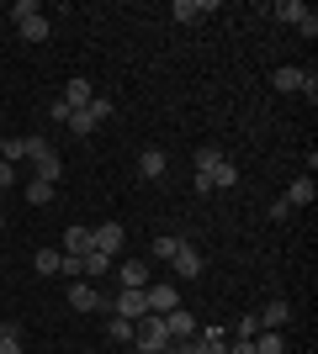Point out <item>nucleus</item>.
<instances>
[{"label":"nucleus","mask_w":318,"mask_h":354,"mask_svg":"<svg viewBox=\"0 0 318 354\" xmlns=\"http://www.w3.org/2000/svg\"><path fill=\"white\" fill-rule=\"evenodd\" d=\"M228 185H239L233 159H223L218 148H197V191H228Z\"/></svg>","instance_id":"obj_1"},{"label":"nucleus","mask_w":318,"mask_h":354,"mask_svg":"<svg viewBox=\"0 0 318 354\" xmlns=\"http://www.w3.org/2000/svg\"><path fill=\"white\" fill-rule=\"evenodd\" d=\"M27 164H32V180H53V185H59L64 159H59V148L48 143V138H27Z\"/></svg>","instance_id":"obj_2"},{"label":"nucleus","mask_w":318,"mask_h":354,"mask_svg":"<svg viewBox=\"0 0 318 354\" xmlns=\"http://www.w3.org/2000/svg\"><path fill=\"white\" fill-rule=\"evenodd\" d=\"M170 344H175V339H170L165 317H154V312H149V317H138V323H133V349H170Z\"/></svg>","instance_id":"obj_3"},{"label":"nucleus","mask_w":318,"mask_h":354,"mask_svg":"<svg viewBox=\"0 0 318 354\" xmlns=\"http://www.w3.org/2000/svg\"><path fill=\"white\" fill-rule=\"evenodd\" d=\"M143 301H149V312H154V317H165V312H175V307H181V291H175L170 281H149V286H143Z\"/></svg>","instance_id":"obj_4"},{"label":"nucleus","mask_w":318,"mask_h":354,"mask_svg":"<svg viewBox=\"0 0 318 354\" xmlns=\"http://www.w3.org/2000/svg\"><path fill=\"white\" fill-rule=\"evenodd\" d=\"M106 312H112V317L138 323V317H149V301H143V291H117L112 301H106Z\"/></svg>","instance_id":"obj_5"},{"label":"nucleus","mask_w":318,"mask_h":354,"mask_svg":"<svg viewBox=\"0 0 318 354\" xmlns=\"http://www.w3.org/2000/svg\"><path fill=\"white\" fill-rule=\"evenodd\" d=\"M112 275H117V286H122V291H143V286L154 281L143 259H117V265H112Z\"/></svg>","instance_id":"obj_6"},{"label":"nucleus","mask_w":318,"mask_h":354,"mask_svg":"<svg viewBox=\"0 0 318 354\" xmlns=\"http://www.w3.org/2000/svg\"><path fill=\"white\" fill-rule=\"evenodd\" d=\"M69 307H75V312H106L101 286H96V281H75V286H69Z\"/></svg>","instance_id":"obj_7"},{"label":"nucleus","mask_w":318,"mask_h":354,"mask_svg":"<svg viewBox=\"0 0 318 354\" xmlns=\"http://www.w3.org/2000/svg\"><path fill=\"white\" fill-rule=\"evenodd\" d=\"M122 243H127V233H122L117 222H101V227H91V249L112 254V259H122Z\"/></svg>","instance_id":"obj_8"},{"label":"nucleus","mask_w":318,"mask_h":354,"mask_svg":"<svg viewBox=\"0 0 318 354\" xmlns=\"http://www.w3.org/2000/svg\"><path fill=\"white\" fill-rule=\"evenodd\" d=\"M170 265H175V275H181V281H197L202 275V254H197V243H175V254H170Z\"/></svg>","instance_id":"obj_9"},{"label":"nucleus","mask_w":318,"mask_h":354,"mask_svg":"<svg viewBox=\"0 0 318 354\" xmlns=\"http://www.w3.org/2000/svg\"><path fill=\"white\" fill-rule=\"evenodd\" d=\"M212 11H218V0H175V6H170V16H175L181 27H197L202 16H212Z\"/></svg>","instance_id":"obj_10"},{"label":"nucleus","mask_w":318,"mask_h":354,"mask_svg":"<svg viewBox=\"0 0 318 354\" xmlns=\"http://www.w3.org/2000/svg\"><path fill=\"white\" fill-rule=\"evenodd\" d=\"M64 106H69V111H85V106L96 101V85L91 80H69V85H64V95H59Z\"/></svg>","instance_id":"obj_11"},{"label":"nucleus","mask_w":318,"mask_h":354,"mask_svg":"<svg viewBox=\"0 0 318 354\" xmlns=\"http://www.w3.org/2000/svg\"><path fill=\"white\" fill-rule=\"evenodd\" d=\"M112 265H117V259H112V254H101V249H85V254H80L85 281H101V275H112Z\"/></svg>","instance_id":"obj_12"},{"label":"nucleus","mask_w":318,"mask_h":354,"mask_svg":"<svg viewBox=\"0 0 318 354\" xmlns=\"http://www.w3.org/2000/svg\"><path fill=\"white\" fill-rule=\"evenodd\" d=\"M313 196H318L313 175H303V180H292V185H287V196H281V201H287V207L297 212V207H313Z\"/></svg>","instance_id":"obj_13"},{"label":"nucleus","mask_w":318,"mask_h":354,"mask_svg":"<svg viewBox=\"0 0 318 354\" xmlns=\"http://www.w3.org/2000/svg\"><path fill=\"white\" fill-rule=\"evenodd\" d=\"M255 323H260V328H276V333H281V328L292 323V307H287V301H265V307L255 312Z\"/></svg>","instance_id":"obj_14"},{"label":"nucleus","mask_w":318,"mask_h":354,"mask_svg":"<svg viewBox=\"0 0 318 354\" xmlns=\"http://www.w3.org/2000/svg\"><path fill=\"white\" fill-rule=\"evenodd\" d=\"M165 169H170L165 148H143V153H138V175H143V180H159Z\"/></svg>","instance_id":"obj_15"},{"label":"nucleus","mask_w":318,"mask_h":354,"mask_svg":"<svg viewBox=\"0 0 318 354\" xmlns=\"http://www.w3.org/2000/svg\"><path fill=\"white\" fill-rule=\"evenodd\" d=\"M165 328H170V339H197V317H191L186 307L165 312Z\"/></svg>","instance_id":"obj_16"},{"label":"nucleus","mask_w":318,"mask_h":354,"mask_svg":"<svg viewBox=\"0 0 318 354\" xmlns=\"http://www.w3.org/2000/svg\"><path fill=\"white\" fill-rule=\"evenodd\" d=\"M16 27H21V37H27V43H48V32H53V21H48V16L37 11V16H27V21H16Z\"/></svg>","instance_id":"obj_17"},{"label":"nucleus","mask_w":318,"mask_h":354,"mask_svg":"<svg viewBox=\"0 0 318 354\" xmlns=\"http://www.w3.org/2000/svg\"><path fill=\"white\" fill-rule=\"evenodd\" d=\"M32 270L53 281V275H59V270H64V254H59V249H37V254H32Z\"/></svg>","instance_id":"obj_18"},{"label":"nucleus","mask_w":318,"mask_h":354,"mask_svg":"<svg viewBox=\"0 0 318 354\" xmlns=\"http://www.w3.org/2000/svg\"><path fill=\"white\" fill-rule=\"evenodd\" d=\"M271 85L281 90V95H297V90L308 85V74H303V69H276V74H271Z\"/></svg>","instance_id":"obj_19"},{"label":"nucleus","mask_w":318,"mask_h":354,"mask_svg":"<svg viewBox=\"0 0 318 354\" xmlns=\"http://www.w3.org/2000/svg\"><path fill=\"white\" fill-rule=\"evenodd\" d=\"M249 344H255V354H287V339H281L276 328H260Z\"/></svg>","instance_id":"obj_20"},{"label":"nucleus","mask_w":318,"mask_h":354,"mask_svg":"<svg viewBox=\"0 0 318 354\" xmlns=\"http://www.w3.org/2000/svg\"><path fill=\"white\" fill-rule=\"evenodd\" d=\"M91 249V227H64V249L59 254H85Z\"/></svg>","instance_id":"obj_21"},{"label":"nucleus","mask_w":318,"mask_h":354,"mask_svg":"<svg viewBox=\"0 0 318 354\" xmlns=\"http://www.w3.org/2000/svg\"><path fill=\"white\" fill-rule=\"evenodd\" d=\"M27 201L32 207H48L53 201V180H27Z\"/></svg>","instance_id":"obj_22"},{"label":"nucleus","mask_w":318,"mask_h":354,"mask_svg":"<svg viewBox=\"0 0 318 354\" xmlns=\"http://www.w3.org/2000/svg\"><path fill=\"white\" fill-rule=\"evenodd\" d=\"M106 339L112 344H133V323H127V317H106Z\"/></svg>","instance_id":"obj_23"},{"label":"nucleus","mask_w":318,"mask_h":354,"mask_svg":"<svg viewBox=\"0 0 318 354\" xmlns=\"http://www.w3.org/2000/svg\"><path fill=\"white\" fill-rule=\"evenodd\" d=\"M271 16H281V21H292V27H297V21L308 16V6H303V0H281V6H271Z\"/></svg>","instance_id":"obj_24"},{"label":"nucleus","mask_w":318,"mask_h":354,"mask_svg":"<svg viewBox=\"0 0 318 354\" xmlns=\"http://www.w3.org/2000/svg\"><path fill=\"white\" fill-rule=\"evenodd\" d=\"M64 127H69L75 138H91V133H96V117H91V111H69V122H64Z\"/></svg>","instance_id":"obj_25"},{"label":"nucleus","mask_w":318,"mask_h":354,"mask_svg":"<svg viewBox=\"0 0 318 354\" xmlns=\"http://www.w3.org/2000/svg\"><path fill=\"white\" fill-rule=\"evenodd\" d=\"M0 354H21V328H16V323L0 328Z\"/></svg>","instance_id":"obj_26"},{"label":"nucleus","mask_w":318,"mask_h":354,"mask_svg":"<svg viewBox=\"0 0 318 354\" xmlns=\"http://www.w3.org/2000/svg\"><path fill=\"white\" fill-rule=\"evenodd\" d=\"M175 243H181V238H170V233H165V238H154V249H149V254L170 265V254H175Z\"/></svg>","instance_id":"obj_27"},{"label":"nucleus","mask_w":318,"mask_h":354,"mask_svg":"<svg viewBox=\"0 0 318 354\" xmlns=\"http://www.w3.org/2000/svg\"><path fill=\"white\" fill-rule=\"evenodd\" d=\"M85 111H91V117H96V127H101V122H112V111H117V106H112V101H101V95H96V101L85 106Z\"/></svg>","instance_id":"obj_28"},{"label":"nucleus","mask_w":318,"mask_h":354,"mask_svg":"<svg viewBox=\"0 0 318 354\" xmlns=\"http://www.w3.org/2000/svg\"><path fill=\"white\" fill-rule=\"evenodd\" d=\"M37 11H43L37 0H16V6H11V21H27V16H37Z\"/></svg>","instance_id":"obj_29"},{"label":"nucleus","mask_w":318,"mask_h":354,"mask_svg":"<svg viewBox=\"0 0 318 354\" xmlns=\"http://www.w3.org/2000/svg\"><path fill=\"white\" fill-rule=\"evenodd\" d=\"M233 333H239V339H255V333H260V323H255V312H249V317H239V328H233Z\"/></svg>","instance_id":"obj_30"},{"label":"nucleus","mask_w":318,"mask_h":354,"mask_svg":"<svg viewBox=\"0 0 318 354\" xmlns=\"http://www.w3.org/2000/svg\"><path fill=\"white\" fill-rule=\"evenodd\" d=\"M297 32H303V37H318V16H313V11H308V16H303V21H297Z\"/></svg>","instance_id":"obj_31"},{"label":"nucleus","mask_w":318,"mask_h":354,"mask_svg":"<svg viewBox=\"0 0 318 354\" xmlns=\"http://www.w3.org/2000/svg\"><path fill=\"white\" fill-rule=\"evenodd\" d=\"M6 185H16V164L0 159V191H6Z\"/></svg>","instance_id":"obj_32"},{"label":"nucleus","mask_w":318,"mask_h":354,"mask_svg":"<svg viewBox=\"0 0 318 354\" xmlns=\"http://www.w3.org/2000/svg\"><path fill=\"white\" fill-rule=\"evenodd\" d=\"M228 354H255V344L249 339H228Z\"/></svg>","instance_id":"obj_33"},{"label":"nucleus","mask_w":318,"mask_h":354,"mask_svg":"<svg viewBox=\"0 0 318 354\" xmlns=\"http://www.w3.org/2000/svg\"><path fill=\"white\" fill-rule=\"evenodd\" d=\"M133 354H175V344H170V349H133Z\"/></svg>","instance_id":"obj_34"},{"label":"nucleus","mask_w":318,"mask_h":354,"mask_svg":"<svg viewBox=\"0 0 318 354\" xmlns=\"http://www.w3.org/2000/svg\"><path fill=\"white\" fill-rule=\"evenodd\" d=\"M0 233H6V212H0Z\"/></svg>","instance_id":"obj_35"},{"label":"nucleus","mask_w":318,"mask_h":354,"mask_svg":"<svg viewBox=\"0 0 318 354\" xmlns=\"http://www.w3.org/2000/svg\"><path fill=\"white\" fill-rule=\"evenodd\" d=\"M0 153H6V138H0Z\"/></svg>","instance_id":"obj_36"},{"label":"nucleus","mask_w":318,"mask_h":354,"mask_svg":"<svg viewBox=\"0 0 318 354\" xmlns=\"http://www.w3.org/2000/svg\"><path fill=\"white\" fill-rule=\"evenodd\" d=\"M0 201H6V191H0Z\"/></svg>","instance_id":"obj_37"}]
</instances>
